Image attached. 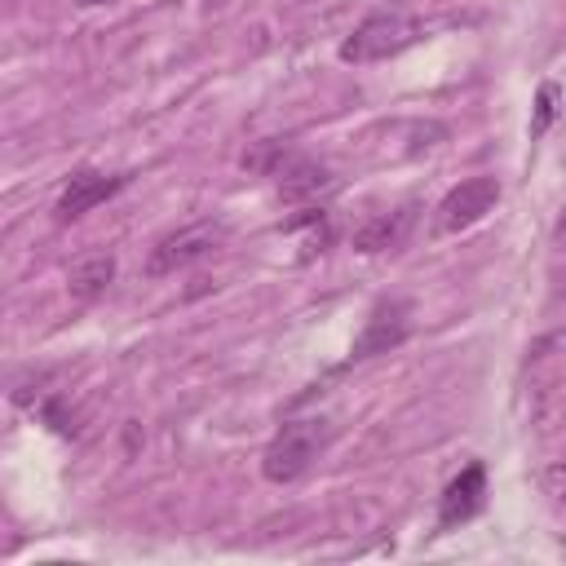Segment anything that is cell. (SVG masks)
Returning <instances> with one entry per match:
<instances>
[{
	"instance_id": "cell-1",
	"label": "cell",
	"mask_w": 566,
	"mask_h": 566,
	"mask_svg": "<svg viewBox=\"0 0 566 566\" xmlns=\"http://www.w3.org/2000/svg\"><path fill=\"white\" fill-rule=\"evenodd\" d=\"M416 40H420V18H411L402 9H376L340 40V62H354V66L385 62V57H398L402 49H411Z\"/></svg>"
},
{
	"instance_id": "cell-2",
	"label": "cell",
	"mask_w": 566,
	"mask_h": 566,
	"mask_svg": "<svg viewBox=\"0 0 566 566\" xmlns=\"http://www.w3.org/2000/svg\"><path fill=\"white\" fill-rule=\"evenodd\" d=\"M327 438H332V424H327L323 416L287 420V424L270 438V447H265V455H261V473H265L270 482H296V478L318 460V451L327 447Z\"/></svg>"
},
{
	"instance_id": "cell-3",
	"label": "cell",
	"mask_w": 566,
	"mask_h": 566,
	"mask_svg": "<svg viewBox=\"0 0 566 566\" xmlns=\"http://www.w3.org/2000/svg\"><path fill=\"white\" fill-rule=\"evenodd\" d=\"M226 243V221H195V226H181L164 239H155L150 256H146V274L159 279V274H177L195 261H203L208 252H217Z\"/></svg>"
},
{
	"instance_id": "cell-4",
	"label": "cell",
	"mask_w": 566,
	"mask_h": 566,
	"mask_svg": "<svg viewBox=\"0 0 566 566\" xmlns=\"http://www.w3.org/2000/svg\"><path fill=\"white\" fill-rule=\"evenodd\" d=\"M500 203V181L491 172H478V177H464L460 186H451L438 208H433V230L438 234H460L469 226H478L491 208Z\"/></svg>"
},
{
	"instance_id": "cell-5",
	"label": "cell",
	"mask_w": 566,
	"mask_h": 566,
	"mask_svg": "<svg viewBox=\"0 0 566 566\" xmlns=\"http://www.w3.org/2000/svg\"><path fill=\"white\" fill-rule=\"evenodd\" d=\"M407 332H411V305H407V301H398V296L376 301V305H371V314H367V323H363V332L354 336L349 358H354V363H363V358L389 354V349H398V345L407 340Z\"/></svg>"
},
{
	"instance_id": "cell-6",
	"label": "cell",
	"mask_w": 566,
	"mask_h": 566,
	"mask_svg": "<svg viewBox=\"0 0 566 566\" xmlns=\"http://www.w3.org/2000/svg\"><path fill=\"white\" fill-rule=\"evenodd\" d=\"M124 181H128V177H111V172H97V168L71 172V181L62 186V195H57V203H53V221L66 226V221L93 212V208L106 203L115 190H124Z\"/></svg>"
},
{
	"instance_id": "cell-7",
	"label": "cell",
	"mask_w": 566,
	"mask_h": 566,
	"mask_svg": "<svg viewBox=\"0 0 566 566\" xmlns=\"http://www.w3.org/2000/svg\"><path fill=\"white\" fill-rule=\"evenodd\" d=\"M482 504H486V469H482V464H464V469L447 482V491H442V500H438V526L451 531V526L469 522Z\"/></svg>"
},
{
	"instance_id": "cell-8",
	"label": "cell",
	"mask_w": 566,
	"mask_h": 566,
	"mask_svg": "<svg viewBox=\"0 0 566 566\" xmlns=\"http://www.w3.org/2000/svg\"><path fill=\"white\" fill-rule=\"evenodd\" d=\"M270 177L279 181V195H283L287 203L314 199L318 190L332 186V172H327L318 159H310V155H292V150H283V159H279V168H274Z\"/></svg>"
},
{
	"instance_id": "cell-9",
	"label": "cell",
	"mask_w": 566,
	"mask_h": 566,
	"mask_svg": "<svg viewBox=\"0 0 566 566\" xmlns=\"http://www.w3.org/2000/svg\"><path fill=\"white\" fill-rule=\"evenodd\" d=\"M411 221H416V208L411 203H402V208H389V212H376V217H367L358 230H354V248L358 252H385V248H398L402 243V234L411 230Z\"/></svg>"
},
{
	"instance_id": "cell-10",
	"label": "cell",
	"mask_w": 566,
	"mask_h": 566,
	"mask_svg": "<svg viewBox=\"0 0 566 566\" xmlns=\"http://www.w3.org/2000/svg\"><path fill=\"white\" fill-rule=\"evenodd\" d=\"M111 279H115V256L111 252H88V256H80L71 265L66 287H71L75 301H93V296H102L111 287Z\"/></svg>"
},
{
	"instance_id": "cell-11",
	"label": "cell",
	"mask_w": 566,
	"mask_h": 566,
	"mask_svg": "<svg viewBox=\"0 0 566 566\" xmlns=\"http://www.w3.org/2000/svg\"><path fill=\"white\" fill-rule=\"evenodd\" d=\"M18 402L31 407V411H35L49 429H57L62 438H80V416L66 407L62 394H35V398H31V394H18Z\"/></svg>"
},
{
	"instance_id": "cell-12",
	"label": "cell",
	"mask_w": 566,
	"mask_h": 566,
	"mask_svg": "<svg viewBox=\"0 0 566 566\" xmlns=\"http://www.w3.org/2000/svg\"><path fill=\"white\" fill-rule=\"evenodd\" d=\"M553 119H557V84H553V80H544V84H539V97H535V119H531V137H544Z\"/></svg>"
},
{
	"instance_id": "cell-13",
	"label": "cell",
	"mask_w": 566,
	"mask_h": 566,
	"mask_svg": "<svg viewBox=\"0 0 566 566\" xmlns=\"http://www.w3.org/2000/svg\"><path fill=\"white\" fill-rule=\"evenodd\" d=\"M80 9H93V4H111V0H75Z\"/></svg>"
}]
</instances>
